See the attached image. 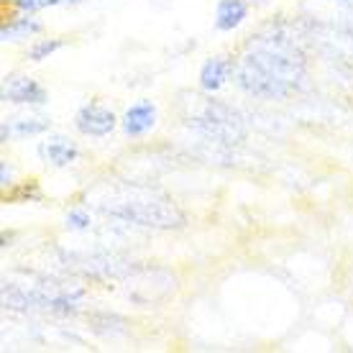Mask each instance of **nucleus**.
<instances>
[{
	"label": "nucleus",
	"mask_w": 353,
	"mask_h": 353,
	"mask_svg": "<svg viewBox=\"0 0 353 353\" xmlns=\"http://www.w3.org/2000/svg\"><path fill=\"white\" fill-rule=\"evenodd\" d=\"M307 57L287 26H269L251 36L233 62V80L246 95L282 100L300 88Z\"/></svg>",
	"instance_id": "nucleus-1"
},
{
	"label": "nucleus",
	"mask_w": 353,
	"mask_h": 353,
	"mask_svg": "<svg viewBox=\"0 0 353 353\" xmlns=\"http://www.w3.org/2000/svg\"><path fill=\"white\" fill-rule=\"evenodd\" d=\"M103 212L118 221L141 225V228L172 230L185 225V215L179 212V208L161 194L136 192L131 197H118V200L103 203Z\"/></svg>",
	"instance_id": "nucleus-2"
},
{
	"label": "nucleus",
	"mask_w": 353,
	"mask_h": 353,
	"mask_svg": "<svg viewBox=\"0 0 353 353\" xmlns=\"http://www.w3.org/2000/svg\"><path fill=\"white\" fill-rule=\"evenodd\" d=\"M187 125H192L205 139L218 143H241L246 136L243 121L236 108L221 103L215 97H192V110L187 115Z\"/></svg>",
	"instance_id": "nucleus-3"
},
{
	"label": "nucleus",
	"mask_w": 353,
	"mask_h": 353,
	"mask_svg": "<svg viewBox=\"0 0 353 353\" xmlns=\"http://www.w3.org/2000/svg\"><path fill=\"white\" fill-rule=\"evenodd\" d=\"M74 125L82 136H92V139H103L115 128V115L100 103H88L82 105L74 115Z\"/></svg>",
	"instance_id": "nucleus-4"
},
{
	"label": "nucleus",
	"mask_w": 353,
	"mask_h": 353,
	"mask_svg": "<svg viewBox=\"0 0 353 353\" xmlns=\"http://www.w3.org/2000/svg\"><path fill=\"white\" fill-rule=\"evenodd\" d=\"M3 100L16 103V105H44L49 95L36 80L23 77V74H13L3 82Z\"/></svg>",
	"instance_id": "nucleus-5"
},
{
	"label": "nucleus",
	"mask_w": 353,
	"mask_h": 353,
	"mask_svg": "<svg viewBox=\"0 0 353 353\" xmlns=\"http://www.w3.org/2000/svg\"><path fill=\"white\" fill-rule=\"evenodd\" d=\"M39 157H41V161H46L49 167H70L72 161L77 159V146L70 141V139H64V136H49L46 141L39 143Z\"/></svg>",
	"instance_id": "nucleus-6"
},
{
	"label": "nucleus",
	"mask_w": 353,
	"mask_h": 353,
	"mask_svg": "<svg viewBox=\"0 0 353 353\" xmlns=\"http://www.w3.org/2000/svg\"><path fill=\"white\" fill-rule=\"evenodd\" d=\"M157 125V105L151 100H139L133 103L123 115L125 136H143Z\"/></svg>",
	"instance_id": "nucleus-7"
},
{
	"label": "nucleus",
	"mask_w": 353,
	"mask_h": 353,
	"mask_svg": "<svg viewBox=\"0 0 353 353\" xmlns=\"http://www.w3.org/2000/svg\"><path fill=\"white\" fill-rule=\"evenodd\" d=\"M230 74H233V62H228L225 57H212L200 70V88L212 95V92H218L228 82Z\"/></svg>",
	"instance_id": "nucleus-8"
},
{
	"label": "nucleus",
	"mask_w": 353,
	"mask_h": 353,
	"mask_svg": "<svg viewBox=\"0 0 353 353\" xmlns=\"http://www.w3.org/2000/svg\"><path fill=\"white\" fill-rule=\"evenodd\" d=\"M246 0H221L218 8H215V28L218 31H233L246 21Z\"/></svg>",
	"instance_id": "nucleus-9"
},
{
	"label": "nucleus",
	"mask_w": 353,
	"mask_h": 353,
	"mask_svg": "<svg viewBox=\"0 0 353 353\" xmlns=\"http://www.w3.org/2000/svg\"><path fill=\"white\" fill-rule=\"evenodd\" d=\"M49 121L46 118H13L6 121L0 128V139L8 141V139H26V136H39V133L49 131Z\"/></svg>",
	"instance_id": "nucleus-10"
},
{
	"label": "nucleus",
	"mask_w": 353,
	"mask_h": 353,
	"mask_svg": "<svg viewBox=\"0 0 353 353\" xmlns=\"http://www.w3.org/2000/svg\"><path fill=\"white\" fill-rule=\"evenodd\" d=\"M41 31V23L31 18V13H26L23 18H13L6 26L0 28V39L8 44V41H18V39H26V36H34Z\"/></svg>",
	"instance_id": "nucleus-11"
},
{
	"label": "nucleus",
	"mask_w": 353,
	"mask_h": 353,
	"mask_svg": "<svg viewBox=\"0 0 353 353\" xmlns=\"http://www.w3.org/2000/svg\"><path fill=\"white\" fill-rule=\"evenodd\" d=\"M62 46H64L62 39H41V41H36V44L28 49V59H31V62H44L54 52H59Z\"/></svg>",
	"instance_id": "nucleus-12"
},
{
	"label": "nucleus",
	"mask_w": 353,
	"mask_h": 353,
	"mask_svg": "<svg viewBox=\"0 0 353 353\" xmlns=\"http://www.w3.org/2000/svg\"><path fill=\"white\" fill-rule=\"evenodd\" d=\"M52 6H62V0H13V8L21 13H36L41 8H52Z\"/></svg>",
	"instance_id": "nucleus-13"
},
{
	"label": "nucleus",
	"mask_w": 353,
	"mask_h": 353,
	"mask_svg": "<svg viewBox=\"0 0 353 353\" xmlns=\"http://www.w3.org/2000/svg\"><path fill=\"white\" fill-rule=\"evenodd\" d=\"M67 228H70V230L90 228V215L85 210H72L70 215H67Z\"/></svg>",
	"instance_id": "nucleus-14"
},
{
	"label": "nucleus",
	"mask_w": 353,
	"mask_h": 353,
	"mask_svg": "<svg viewBox=\"0 0 353 353\" xmlns=\"http://www.w3.org/2000/svg\"><path fill=\"white\" fill-rule=\"evenodd\" d=\"M0 182H3V187L10 185V167H8V161H3V167H0Z\"/></svg>",
	"instance_id": "nucleus-15"
},
{
	"label": "nucleus",
	"mask_w": 353,
	"mask_h": 353,
	"mask_svg": "<svg viewBox=\"0 0 353 353\" xmlns=\"http://www.w3.org/2000/svg\"><path fill=\"white\" fill-rule=\"evenodd\" d=\"M77 3H82V0H62V6H77Z\"/></svg>",
	"instance_id": "nucleus-16"
},
{
	"label": "nucleus",
	"mask_w": 353,
	"mask_h": 353,
	"mask_svg": "<svg viewBox=\"0 0 353 353\" xmlns=\"http://www.w3.org/2000/svg\"><path fill=\"white\" fill-rule=\"evenodd\" d=\"M248 3H254V6H264L266 0H248Z\"/></svg>",
	"instance_id": "nucleus-17"
},
{
	"label": "nucleus",
	"mask_w": 353,
	"mask_h": 353,
	"mask_svg": "<svg viewBox=\"0 0 353 353\" xmlns=\"http://www.w3.org/2000/svg\"><path fill=\"white\" fill-rule=\"evenodd\" d=\"M338 3H345V6H351L353 8V0H338Z\"/></svg>",
	"instance_id": "nucleus-18"
}]
</instances>
